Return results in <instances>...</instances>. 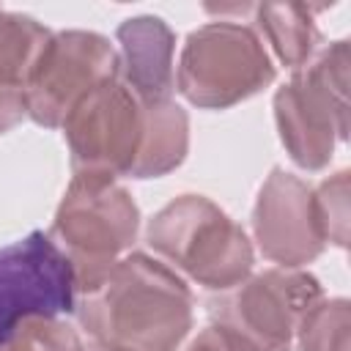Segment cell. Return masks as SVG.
<instances>
[{"label":"cell","instance_id":"6da1fadb","mask_svg":"<svg viewBox=\"0 0 351 351\" xmlns=\"http://www.w3.org/2000/svg\"><path fill=\"white\" fill-rule=\"evenodd\" d=\"M192 307L189 285L145 252L123 255L74 302L80 326L115 351H176L192 329Z\"/></svg>","mask_w":351,"mask_h":351},{"label":"cell","instance_id":"7a4b0ae2","mask_svg":"<svg viewBox=\"0 0 351 351\" xmlns=\"http://www.w3.org/2000/svg\"><path fill=\"white\" fill-rule=\"evenodd\" d=\"M151 250L203 288L228 291L250 277L255 255L244 228L203 195H178L145 228Z\"/></svg>","mask_w":351,"mask_h":351},{"label":"cell","instance_id":"3957f363","mask_svg":"<svg viewBox=\"0 0 351 351\" xmlns=\"http://www.w3.org/2000/svg\"><path fill=\"white\" fill-rule=\"evenodd\" d=\"M137 228L140 208L129 189L104 178H71L47 236L71 266L74 293H88L107 277L134 244Z\"/></svg>","mask_w":351,"mask_h":351},{"label":"cell","instance_id":"277c9868","mask_svg":"<svg viewBox=\"0 0 351 351\" xmlns=\"http://www.w3.org/2000/svg\"><path fill=\"white\" fill-rule=\"evenodd\" d=\"M348 41L321 47L274 93V121L288 156L304 170L329 165L348 137Z\"/></svg>","mask_w":351,"mask_h":351},{"label":"cell","instance_id":"5b68a950","mask_svg":"<svg viewBox=\"0 0 351 351\" xmlns=\"http://www.w3.org/2000/svg\"><path fill=\"white\" fill-rule=\"evenodd\" d=\"M173 77L189 104L225 110L263 90L274 80V63L250 25L217 19L186 36Z\"/></svg>","mask_w":351,"mask_h":351},{"label":"cell","instance_id":"8992f818","mask_svg":"<svg viewBox=\"0 0 351 351\" xmlns=\"http://www.w3.org/2000/svg\"><path fill=\"white\" fill-rule=\"evenodd\" d=\"M324 296L321 282L302 269H263L208 302L211 324L239 351H291L302 315Z\"/></svg>","mask_w":351,"mask_h":351},{"label":"cell","instance_id":"52a82bcc","mask_svg":"<svg viewBox=\"0 0 351 351\" xmlns=\"http://www.w3.org/2000/svg\"><path fill=\"white\" fill-rule=\"evenodd\" d=\"M118 80V49L93 30H60L44 41L27 77V118L58 129L96 88Z\"/></svg>","mask_w":351,"mask_h":351},{"label":"cell","instance_id":"ba28073f","mask_svg":"<svg viewBox=\"0 0 351 351\" xmlns=\"http://www.w3.org/2000/svg\"><path fill=\"white\" fill-rule=\"evenodd\" d=\"M60 129L74 176L115 181V176H129L137 162L145 129L143 101L112 80L85 96Z\"/></svg>","mask_w":351,"mask_h":351},{"label":"cell","instance_id":"9c48e42d","mask_svg":"<svg viewBox=\"0 0 351 351\" xmlns=\"http://www.w3.org/2000/svg\"><path fill=\"white\" fill-rule=\"evenodd\" d=\"M71 266L44 230L0 247V343L27 315L74 313Z\"/></svg>","mask_w":351,"mask_h":351},{"label":"cell","instance_id":"30bf717a","mask_svg":"<svg viewBox=\"0 0 351 351\" xmlns=\"http://www.w3.org/2000/svg\"><path fill=\"white\" fill-rule=\"evenodd\" d=\"M252 233L263 258L282 269H299L315 261L326 241L315 214L313 186L282 167H271L258 189Z\"/></svg>","mask_w":351,"mask_h":351},{"label":"cell","instance_id":"8fae6325","mask_svg":"<svg viewBox=\"0 0 351 351\" xmlns=\"http://www.w3.org/2000/svg\"><path fill=\"white\" fill-rule=\"evenodd\" d=\"M118 80L134 93L137 101L170 99L176 88L173 49L176 36L159 16H132L118 27Z\"/></svg>","mask_w":351,"mask_h":351},{"label":"cell","instance_id":"7c38bea8","mask_svg":"<svg viewBox=\"0 0 351 351\" xmlns=\"http://www.w3.org/2000/svg\"><path fill=\"white\" fill-rule=\"evenodd\" d=\"M49 30L27 14H5L0 25V134L27 118V77Z\"/></svg>","mask_w":351,"mask_h":351},{"label":"cell","instance_id":"4fadbf2b","mask_svg":"<svg viewBox=\"0 0 351 351\" xmlns=\"http://www.w3.org/2000/svg\"><path fill=\"white\" fill-rule=\"evenodd\" d=\"M145 129L132 178H159L176 170L189 151V115L173 99L143 104Z\"/></svg>","mask_w":351,"mask_h":351},{"label":"cell","instance_id":"5bb4252c","mask_svg":"<svg viewBox=\"0 0 351 351\" xmlns=\"http://www.w3.org/2000/svg\"><path fill=\"white\" fill-rule=\"evenodd\" d=\"M255 14V33L269 41L277 60L291 71L304 66L315 52L321 33L313 19V5L304 3H261L250 8Z\"/></svg>","mask_w":351,"mask_h":351},{"label":"cell","instance_id":"9a60e30c","mask_svg":"<svg viewBox=\"0 0 351 351\" xmlns=\"http://www.w3.org/2000/svg\"><path fill=\"white\" fill-rule=\"evenodd\" d=\"M351 304L346 299H318L299 321V351H348Z\"/></svg>","mask_w":351,"mask_h":351},{"label":"cell","instance_id":"2e32d148","mask_svg":"<svg viewBox=\"0 0 351 351\" xmlns=\"http://www.w3.org/2000/svg\"><path fill=\"white\" fill-rule=\"evenodd\" d=\"M80 335L58 315H27L0 343V351H77Z\"/></svg>","mask_w":351,"mask_h":351},{"label":"cell","instance_id":"e0dca14e","mask_svg":"<svg viewBox=\"0 0 351 351\" xmlns=\"http://www.w3.org/2000/svg\"><path fill=\"white\" fill-rule=\"evenodd\" d=\"M315 214L321 222V233L326 244L340 250L348 247V170H337L335 176L324 178L315 189Z\"/></svg>","mask_w":351,"mask_h":351},{"label":"cell","instance_id":"ac0fdd59","mask_svg":"<svg viewBox=\"0 0 351 351\" xmlns=\"http://www.w3.org/2000/svg\"><path fill=\"white\" fill-rule=\"evenodd\" d=\"M184 351H239L236 343L219 329V326H206L197 332V337H192V343Z\"/></svg>","mask_w":351,"mask_h":351},{"label":"cell","instance_id":"d6986e66","mask_svg":"<svg viewBox=\"0 0 351 351\" xmlns=\"http://www.w3.org/2000/svg\"><path fill=\"white\" fill-rule=\"evenodd\" d=\"M77 351H115L112 346H107V343H99V340H88V343H80V348Z\"/></svg>","mask_w":351,"mask_h":351},{"label":"cell","instance_id":"ffe728a7","mask_svg":"<svg viewBox=\"0 0 351 351\" xmlns=\"http://www.w3.org/2000/svg\"><path fill=\"white\" fill-rule=\"evenodd\" d=\"M5 14H8V11H3V8H0V25H3V19H5Z\"/></svg>","mask_w":351,"mask_h":351}]
</instances>
